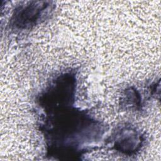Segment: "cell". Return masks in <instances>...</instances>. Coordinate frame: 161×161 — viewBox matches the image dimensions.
I'll return each instance as SVG.
<instances>
[{
    "instance_id": "cell-2",
    "label": "cell",
    "mask_w": 161,
    "mask_h": 161,
    "mask_svg": "<svg viewBox=\"0 0 161 161\" xmlns=\"http://www.w3.org/2000/svg\"><path fill=\"white\" fill-rule=\"evenodd\" d=\"M46 7L45 5L33 4L18 10L13 20L14 25L19 28H26L35 24Z\"/></svg>"
},
{
    "instance_id": "cell-1",
    "label": "cell",
    "mask_w": 161,
    "mask_h": 161,
    "mask_svg": "<svg viewBox=\"0 0 161 161\" xmlns=\"http://www.w3.org/2000/svg\"><path fill=\"white\" fill-rule=\"evenodd\" d=\"M142 139L140 135L132 129H124L118 136L114 143L116 150L125 153H133L138 150L142 145Z\"/></svg>"
}]
</instances>
